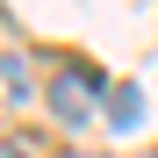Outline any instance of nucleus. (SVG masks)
Masks as SVG:
<instances>
[{"mask_svg": "<svg viewBox=\"0 0 158 158\" xmlns=\"http://www.w3.org/2000/svg\"><path fill=\"white\" fill-rule=\"evenodd\" d=\"M50 108H58L65 122H86L94 115V72L86 65H65L58 79H50Z\"/></svg>", "mask_w": 158, "mask_h": 158, "instance_id": "1", "label": "nucleus"}, {"mask_svg": "<svg viewBox=\"0 0 158 158\" xmlns=\"http://www.w3.org/2000/svg\"><path fill=\"white\" fill-rule=\"evenodd\" d=\"M108 122H115V129H137V122H144V94H137V86H115V94H108Z\"/></svg>", "mask_w": 158, "mask_h": 158, "instance_id": "2", "label": "nucleus"}, {"mask_svg": "<svg viewBox=\"0 0 158 158\" xmlns=\"http://www.w3.org/2000/svg\"><path fill=\"white\" fill-rule=\"evenodd\" d=\"M0 158H22V151H0Z\"/></svg>", "mask_w": 158, "mask_h": 158, "instance_id": "3", "label": "nucleus"}, {"mask_svg": "<svg viewBox=\"0 0 158 158\" xmlns=\"http://www.w3.org/2000/svg\"><path fill=\"white\" fill-rule=\"evenodd\" d=\"M72 158H94V151H72Z\"/></svg>", "mask_w": 158, "mask_h": 158, "instance_id": "4", "label": "nucleus"}, {"mask_svg": "<svg viewBox=\"0 0 158 158\" xmlns=\"http://www.w3.org/2000/svg\"><path fill=\"white\" fill-rule=\"evenodd\" d=\"M151 158H158V151H151Z\"/></svg>", "mask_w": 158, "mask_h": 158, "instance_id": "5", "label": "nucleus"}]
</instances>
